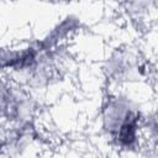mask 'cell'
I'll use <instances>...</instances> for the list:
<instances>
[{"label":"cell","mask_w":158,"mask_h":158,"mask_svg":"<svg viewBox=\"0 0 158 158\" xmlns=\"http://www.w3.org/2000/svg\"><path fill=\"white\" fill-rule=\"evenodd\" d=\"M102 126L118 148L131 151L139 146L141 116L128 99L112 96L106 101L102 109Z\"/></svg>","instance_id":"1"},{"label":"cell","mask_w":158,"mask_h":158,"mask_svg":"<svg viewBox=\"0 0 158 158\" xmlns=\"http://www.w3.org/2000/svg\"><path fill=\"white\" fill-rule=\"evenodd\" d=\"M32 105L28 96L17 86L0 78V120L15 125L28 123Z\"/></svg>","instance_id":"2"}]
</instances>
